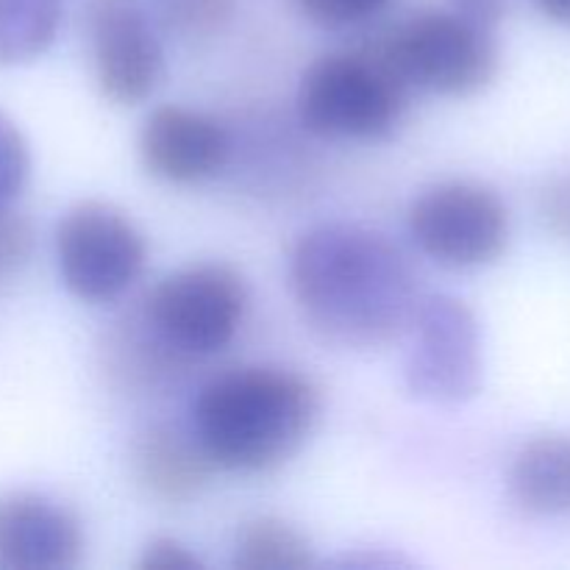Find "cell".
<instances>
[{"label": "cell", "mask_w": 570, "mask_h": 570, "mask_svg": "<svg viewBox=\"0 0 570 570\" xmlns=\"http://www.w3.org/2000/svg\"><path fill=\"white\" fill-rule=\"evenodd\" d=\"M512 504L534 518H570V434H540L518 449L507 473Z\"/></svg>", "instance_id": "cell-13"}, {"label": "cell", "mask_w": 570, "mask_h": 570, "mask_svg": "<svg viewBox=\"0 0 570 570\" xmlns=\"http://www.w3.org/2000/svg\"><path fill=\"white\" fill-rule=\"evenodd\" d=\"M33 226L11 206L0 209V293L22 276L33 256Z\"/></svg>", "instance_id": "cell-18"}, {"label": "cell", "mask_w": 570, "mask_h": 570, "mask_svg": "<svg viewBox=\"0 0 570 570\" xmlns=\"http://www.w3.org/2000/svg\"><path fill=\"white\" fill-rule=\"evenodd\" d=\"M237 0H156L161 28L181 39H204L220 31Z\"/></svg>", "instance_id": "cell-17"}, {"label": "cell", "mask_w": 570, "mask_h": 570, "mask_svg": "<svg viewBox=\"0 0 570 570\" xmlns=\"http://www.w3.org/2000/svg\"><path fill=\"white\" fill-rule=\"evenodd\" d=\"M538 209L546 232L570 243V173L546 184Z\"/></svg>", "instance_id": "cell-21"}, {"label": "cell", "mask_w": 570, "mask_h": 570, "mask_svg": "<svg viewBox=\"0 0 570 570\" xmlns=\"http://www.w3.org/2000/svg\"><path fill=\"white\" fill-rule=\"evenodd\" d=\"M301 14L321 28H354L382 14L393 0H293Z\"/></svg>", "instance_id": "cell-20"}, {"label": "cell", "mask_w": 570, "mask_h": 570, "mask_svg": "<svg viewBox=\"0 0 570 570\" xmlns=\"http://www.w3.org/2000/svg\"><path fill=\"white\" fill-rule=\"evenodd\" d=\"M131 465L137 482L167 504L198 499L215 471L195 434L167 423L137 434L131 445Z\"/></svg>", "instance_id": "cell-12"}, {"label": "cell", "mask_w": 570, "mask_h": 570, "mask_svg": "<svg viewBox=\"0 0 570 570\" xmlns=\"http://www.w3.org/2000/svg\"><path fill=\"white\" fill-rule=\"evenodd\" d=\"M406 223L417 248L451 271L493 265L510 245V209L479 181L434 184L412 200Z\"/></svg>", "instance_id": "cell-7"}, {"label": "cell", "mask_w": 570, "mask_h": 570, "mask_svg": "<svg viewBox=\"0 0 570 570\" xmlns=\"http://www.w3.org/2000/svg\"><path fill=\"white\" fill-rule=\"evenodd\" d=\"M139 159L167 184H198L232 159V134L220 120L187 106H159L139 128Z\"/></svg>", "instance_id": "cell-10"}, {"label": "cell", "mask_w": 570, "mask_h": 570, "mask_svg": "<svg viewBox=\"0 0 570 570\" xmlns=\"http://www.w3.org/2000/svg\"><path fill=\"white\" fill-rule=\"evenodd\" d=\"M534 9L551 22H560V26H570V0H532Z\"/></svg>", "instance_id": "cell-24"}, {"label": "cell", "mask_w": 570, "mask_h": 570, "mask_svg": "<svg viewBox=\"0 0 570 570\" xmlns=\"http://www.w3.org/2000/svg\"><path fill=\"white\" fill-rule=\"evenodd\" d=\"M384 53L412 89L468 98L493 83L499 45L493 28L460 11H417L379 33Z\"/></svg>", "instance_id": "cell-4"}, {"label": "cell", "mask_w": 570, "mask_h": 570, "mask_svg": "<svg viewBox=\"0 0 570 570\" xmlns=\"http://www.w3.org/2000/svg\"><path fill=\"white\" fill-rule=\"evenodd\" d=\"M232 566L237 570H306L315 566V551L293 523L256 518L239 529Z\"/></svg>", "instance_id": "cell-16"}, {"label": "cell", "mask_w": 570, "mask_h": 570, "mask_svg": "<svg viewBox=\"0 0 570 570\" xmlns=\"http://www.w3.org/2000/svg\"><path fill=\"white\" fill-rule=\"evenodd\" d=\"M410 332L415 334L404 365L412 399L440 406L471 401L482 387V332L465 301L429 295L421 301Z\"/></svg>", "instance_id": "cell-8"}, {"label": "cell", "mask_w": 570, "mask_h": 570, "mask_svg": "<svg viewBox=\"0 0 570 570\" xmlns=\"http://www.w3.org/2000/svg\"><path fill=\"white\" fill-rule=\"evenodd\" d=\"M65 0H0V67L28 65L53 45Z\"/></svg>", "instance_id": "cell-15"}, {"label": "cell", "mask_w": 570, "mask_h": 570, "mask_svg": "<svg viewBox=\"0 0 570 570\" xmlns=\"http://www.w3.org/2000/svg\"><path fill=\"white\" fill-rule=\"evenodd\" d=\"M245 309V278L223 262H198L161 278L139 312L173 351L195 362L234 343Z\"/></svg>", "instance_id": "cell-5"}, {"label": "cell", "mask_w": 570, "mask_h": 570, "mask_svg": "<svg viewBox=\"0 0 570 570\" xmlns=\"http://www.w3.org/2000/svg\"><path fill=\"white\" fill-rule=\"evenodd\" d=\"M87 37L95 83L106 100L137 106L154 95L165 72V50L137 0H89Z\"/></svg>", "instance_id": "cell-9"}, {"label": "cell", "mask_w": 570, "mask_h": 570, "mask_svg": "<svg viewBox=\"0 0 570 570\" xmlns=\"http://www.w3.org/2000/svg\"><path fill=\"white\" fill-rule=\"evenodd\" d=\"M148 245L137 223L104 200H81L56 228V262L65 287L87 304L122 298L142 276Z\"/></svg>", "instance_id": "cell-6"}, {"label": "cell", "mask_w": 570, "mask_h": 570, "mask_svg": "<svg viewBox=\"0 0 570 570\" xmlns=\"http://www.w3.org/2000/svg\"><path fill=\"white\" fill-rule=\"evenodd\" d=\"M31 176V154L20 128L0 115V209L14 204Z\"/></svg>", "instance_id": "cell-19"}, {"label": "cell", "mask_w": 570, "mask_h": 570, "mask_svg": "<svg viewBox=\"0 0 570 570\" xmlns=\"http://www.w3.org/2000/svg\"><path fill=\"white\" fill-rule=\"evenodd\" d=\"M410 92L412 87L376 37L306 67L298 87V120L323 139H382L404 117Z\"/></svg>", "instance_id": "cell-3"}, {"label": "cell", "mask_w": 570, "mask_h": 570, "mask_svg": "<svg viewBox=\"0 0 570 570\" xmlns=\"http://www.w3.org/2000/svg\"><path fill=\"white\" fill-rule=\"evenodd\" d=\"M81 554L83 529L76 512L28 490L0 495V568L70 570Z\"/></svg>", "instance_id": "cell-11"}, {"label": "cell", "mask_w": 570, "mask_h": 570, "mask_svg": "<svg viewBox=\"0 0 570 570\" xmlns=\"http://www.w3.org/2000/svg\"><path fill=\"white\" fill-rule=\"evenodd\" d=\"M106 354L109 371L134 390H161L165 384H176L178 376H184L193 365V360L173 351L154 332L142 312L117 323Z\"/></svg>", "instance_id": "cell-14"}, {"label": "cell", "mask_w": 570, "mask_h": 570, "mask_svg": "<svg viewBox=\"0 0 570 570\" xmlns=\"http://www.w3.org/2000/svg\"><path fill=\"white\" fill-rule=\"evenodd\" d=\"M204 562L198 560L195 551H189V546L178 543L173 538H154L142 549L137 568L139 570H195Z\"/></svg>", "instance_id": "cell-22"}, {"label": "cell", "mask_w": 570, "mask_h": 570, "mask_svg": "<svg viewBox=\"0 0 570 570\" xmlns=\"http://www.w3.org/2000/svg\"><path fill=\"white\" fill-rule=\"evenodd\" d=\"M321 412L315 384L289 367L245 365L209 379L193 404V434L212 465L271 473L306 445Z\"/></svg>", "instance_id": "cell-2"}, {"label": "cell", "mask_w": 570, "mask_h": 570, "mask_svg": "<svg viewBox=\"0 0 570 570\" xmlns=\"http://www.w3.org/2000/svg\"><path fill=\"white\" fill-rule=\"evenodd\" d=\"M454 11H460L468 20L479 22L484 28H495L504 20L507 9H510V0H451Z\"/></svg>", "instance_id": "cell-23"}, {"label": "cell", "mask_w": 570, "mask_h": 570, "mask_svg": "<svg viewBox=\"0 0 570 570\" xmlns=\"http://www.w3.org/2000/svg\"><path fill=\"white\" fill-rule=\"evenodd\" d=\"M289 284L306 323L340 348H384L410 332L417 278L382 232L356 223H321L289 254Z\"/></svg>", "instance_id": "cell-1"}]
</instances>
